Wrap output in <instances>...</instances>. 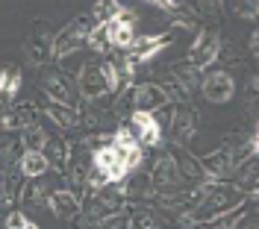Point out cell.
Segmentation results:
<instances>
[{
	"instance_id": "13",
	"label": "cell",
	"mask_w": 259,
	"mask_h": 229,
	"mask_svg": "<svg viewBox=\"0 0 259 229\" xmlns=\"http://www.w3.org/2000/svg\"><path fill=\"white\" fill-rule=\"evenodd\" d=\"M6 226H9V229H35L32 223H27V217H24L21 212L9 214V220H6Z\"/></svg>"
},
{
	"instance_id": "6",
	"label": "cell",
	"mask_w": 259,
	"mask_h": 229,
	"mask_svg": "<svg viewBox=\"0 0 259 229\" xmlns=\"http://www.w3.org/2000/svg\"><path fill=\"white\" fill-rule=\"evenodd\" d=\"M21 170H24L27 177H38V174L48 170V159H45L38 150H30V153H24V159H21Z\"/></svg>"
},
{
	"instance_id": "7",
	"label": "cell",
	"mask_w": 259,
	"mask_h": 229,
	"mask_svg": "<svg viewBox=\"0 0 259 229\" xmlns=\"http://www.w3.org/2000/svg\"><path fill=\"white\" fill-rule=\"evenodd\" d=\"M18 85H21V74H18L15 68H6L3 74H0V100L6 103V100L15 97Z\"/></svg>"
},
{
	"instance_id": "16",
	"label": "cell",
	"mask_w": 259,
	"mask_h": 229,
	"mask_svg": "<svg viewBox=\"0 0 259 229\" xmlns=\"http://www.w3.org/2000/svg\"><path fill=\"white\" fill-rule=\"evenodd\" d=\"M156 3H162V6H174L177 0H156Z\"/></svg>"
},
{
	"instance_id": "14",
	"label": "cell",
	"mask_w": 259,
	"mask_h": 229,
	"mask_svg": "<svg viewBox=\"0 0 259 229\" xmlns=\"http://www.w3.org/2000/svg\"><path fill=\"white\" fill-rule=\"evenodd\" d=\"M45 138H41V132H30V138H27V144H30V150H38V144H41Z\"/></svg>"
},
{
	"instance_id": "2",
	"label": "cell",
	"mask_w": 259,
	"mask_h": 229,
	"mask_svg": "<svg viewBox=\"0 0 259 229\" xmlns=\"http://www.w3.org/2000/svg\"><path fill=\"white\" fill-rule=\"evenodd\" d=\"M133 138H142V144H156L159 141V124L153 121L150 112H136L133 115Z\"/></svg>"
},
{
	"instance_id": "8",
	"label": "cell",
	"mask_w": 259,
	"mask_h": 229,
	"mask_svg": "<svg viewBox=\"0 0 259 229\" xmlns=\"http://www.w3.org/2000/svg\"><path fill=\"white\" fill-rule=\"evenodd\" d=\"M159 103H165L159 88H142V91H139V112H150V109L159 106Z\"/></svg>"
},
{
	"instance_id": "11",
	"label": "cell",
	"mask_w": 259,
	"mask_h": 229,
	"mask_svg": "<svg viewBox=\"0 0 259 229\" xmlns=\"http://www.w3.org/2000/svg\"><path fill=\"white\" fill-rule=\"evenodd\" d=\"M82 85H85V94H100V88L106 85V80H103L100 71H95V74L85 71V74H82Z\"/></svg>"
},
{
	"instance_id": "4",
	"label": "cell",
	"mask_w": 259,
	"mask_h": 229,
	"mask_svg": "<svg viewBox=\"0 0 259 229\" xmlns=\"http://www.w3.org/2000/svg\"><path fill=\"white\" fill-rule=\"evenodd\" d=\"M162 44H165V38H156V35H145V38L133 41V44H130V47H133L130 65H133V62H145V59H150V56H153Z\"/></svg>"
},
{
	"instance_id": "10",
	"label": "cell",
	"mask_w": 259,
	"mask_h": 229,
	"mask_svg": "<svg viewBox=\"0 0 259 229\" xmlns=\"http://www.w3.org/2000/svg\"><path fill=\"white\" fill-rule=\"evenodd\" d=\"M50 206H53L59 214H71L74 209H77V200H74L71 194H62V191H59V194L50 197Z\"/></svg>"
},
{
	"instance_id": "9",
	"label": "cell",
	"mask_w": 259,
	"mask_h": 229,
	"mask_svg": "<svg viewBox=\"0 0 259 229\" xmlns=\"http://www.w3.org/2000/svg\"><path fill=\"white\" fill-rule=\"evenodd\" d=\"M82 33H85V30H82V24H77V27H74V30H65L62 33V38H59V53H65V50L68 47H77V44H80V38H82Z\"/></svg>"
},
{
	"instance_id": "3",
	"label": "cell",
	"mask_w": 259,
	"mask_h": 229,
	"mask_svg": "<svg viewBox=\"0 0 259 229\" xmlns=\"http://www.w3.org/2000/svg\"><path fill=\"white\" fill-rule=\"evenodd\" d=\"M203 94H206L212 103H224V100H230L233 97V80H230V74L215 71L212 77H206V82H203Z\"/></svg>"
},
{
	"instance_id": "15",
	"label": "cell",
	"mask_w": 259,
	"mask_h": 229,
	"mask_svg": "<svg viewBox=\"0 0 259 229\" xmlns=\"http://www.w3.org/2000/svg\"><path fill=\"white\" fill-rule=\"evenodd\" d=\"M239 12H244V15H250V12H253V0H244L242 6H239Z\"/></svg>"
},
{
	"instance_id": "12",
	"label": "cell",
	"mask_w": 259,
	"mask_h": 229,
	"mask_svg": "<svg viewBox=\"0 0 259 229\" xmlns=\"http://www.w3.org/2000/svg\"><path fill=\"white\" fill-rule=\"evenodd\" d=\"M115 162H121V156L115 153V147L97 150V156H95V164H97V167H103V170H106V167H112Z\"/></svg>"
},
{
	"instance_id": "5",
	"label": "cell",
	"mask_w": 259,
	"mask_h": 229,
	"mask_svg": "<svg viewBox=\"0 0 259 229\" xmlns=\"http://www.w3.org/2000/svg\"><path fill=\"white\" fill-rule=\"evenodd\" d=\"M215 50H218V44H215V35H200V41H197V47L192 50V62L194 65H209L212 59H215Z\"/></svg>"
},
{
	"instance_id": "1",
	"label": "cell",
	"mask_w": 259,
	"mask_h": 229,
	"mask_svg": "<svg viewBox=\"0 0 259 229\" xmlns=\"http://www.w3.org/2000/svg\"><path fill=\"white\" fill-rule=\"evenodd\" d=\"M103 33H106V41L118 44V47H130L136 41L133 38V21H130V15H115L112 21H106Z\"/></svg>"
}]
</instances>
